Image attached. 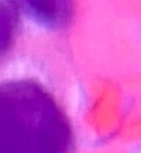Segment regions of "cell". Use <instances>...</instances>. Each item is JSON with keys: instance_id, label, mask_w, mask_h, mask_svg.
Segmentation results:
<instances>
[{"instance_id": "1", "label": "cell", "mask_w": 141, "mask_h": 153, "mask_svg": "<svg viewBox=\"0 0 141 153\" xmlns=\"http://www.w3.org/2000/svg\"><path fill=\"white\" fill-rule=\"evenodd\" d=\"M2 112L9 121L0 115V153H68V132L46 100Z\"/></svg>"}]
</instances>
